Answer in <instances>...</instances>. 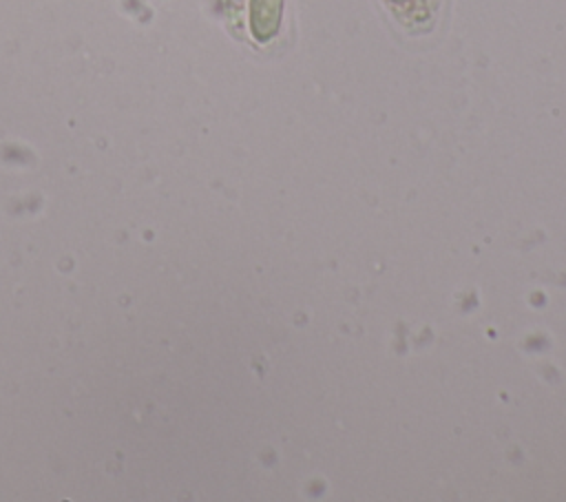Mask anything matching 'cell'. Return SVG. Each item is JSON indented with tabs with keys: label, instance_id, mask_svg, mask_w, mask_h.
<instances>
[{
	"label": "cell",
	"instance_id": "1",
	"mask_svg": "<svg viewBox=\"0 0 566 502\" xmlns=\"http://www.w3.org/2000/svg\"><path fill=\"white\" fill-rule=\"evenodd\" d=\"M283 0H250V29L259 42L270 40L281 22Z\"/></svg>",
	"mask_w": 566,
	"mask_h": 502
},
{
	"label": "cell",
	"instance_id": "2",
	"mask_svg": "<svg viewBox=\"0 0 566 502\" xmlns=\"http://www.w3.org/2000/svg\"><path fill=\"white\" fill-rule=\"evenodd\" d=\"M391 2H405V0H391Z\"/></svg>",
	"mask_w": 566,
	"mask_h": 502
}]
</instances>
